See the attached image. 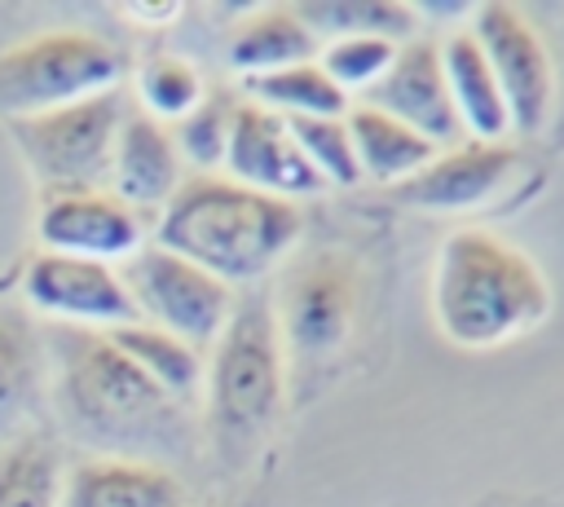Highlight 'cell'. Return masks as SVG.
<instances>
[{"label": "cell", "instance_id": "1", "mask_svg": "<svg viewBox=\"0 0 564 507\" xmlns=\"http://www.w3.org/2000/svg\"><path fill=\"white\" fill-rule=\"evenodd\" d=\"M53 362V401L62 428L97 450L101 459H141L167 467V459L189 450V410L167 397L150 375H141L106 331L53 326L44 339Z\"/></svg>", "mask_w": 564, "mask_h": 507}, {"label": "cell", "instance_id": "2", "mask_svg": "<svg viewBox=\"0 0 564 507\" xmlns=\"http://www.w3.org/2000/svg\"><path fill=\"white\" fill-rule=\"evenodd\" d=\"M304 234L291 198L260 194L216 172H194L159 212L154 242L207 269L225 287L264 278Z\"/></svg>", "mask_w": 564, "mask_h": 507}, {"label": "cell", "instance_id": "3", "mask_svg": "<svg viewBox=\"0 0 564 507\" xmlns=\"http://www.w3.org/2000/svg\"><path fill=\"white\" fill-rule=\"evenodd\" d=\"M551 313L538 265L489 229H454L432 269V317L458 348H494Z\"/></svg>", "mask_w": 564, "mask_h": 507}, {"label": "cell", "instance_id": "4", "mask_svg": "<svg viewBox=\"0 0 564 507\" xmlns=\"http://www.w3.org/2000/svg\"><path fill=\"white\" fill-rule=\"evenodd\" d=\"M203 384L207 432L225 459H238L269 432L282 401V335L264 295H247L234 304L220 339L212 344Z\"/></svg>", "mask_w": 564, "mask_h": 507}, {"label": "cell", "instance_id": "5", "mask_svg": "<svg viewBox=\"0 0 564 507\" xmlns=\"http://www.w3.org/2000/svg\"><path fill=\"white\" fill-rule=\"evenodd\" d=\"M123 57L88 31H44L0 53V115L31 119L119 88Z\"/></svg>", "mask_w": 564, "mask_h": 507}, {"label": "cell", "instance_id": "6", "mask_svg": "<svg viewBox=\"0 0 564 507\" xmlns=\"http://www.w3.org/2000/svg\"><path fill=\"white\" fill-rule=\"evenodd\" d=\"M123 115H128V97L110 88L31 119H13L9 128L44 194H84L110 181V159Z\"/></svg>", "mask_w": 564, "mask_h": 507}, {"label": "cell", "instance_id": "7", "mask_svg": "<svg viewBox=\"0 0 564 507\" xmlns=\"http://www.w3.org/2000/svg\"><path fill=\"white\" fill-rule=\"evenodd\" d=\"M119 278L128 287V300L141 322H150L194 348L216 344L238 304L234 287H225L220 278H212L207 269L189 265L185 256H176L159 242L137 247L123 260Z\"/></svg>", "mask_w": 564, "mask_h": 507}, {"label": "cell", "instance_id": "8", "mask_svg": "<svg viewBox=\"0 0 564 507\" xmlns=\"http://www.w3.org/2000/svg\"><path fill=\"white\" fill-rule=\"evenodd\" d=\"M471 35L494 71V84L502 93L511 128L538 132L546 123L551 97H555V71H551V57H546V44L538 40V31L511 4H480Z\"/></svg>", "mask_w": 564, "mask_h": 507}, {"label": "cell", "instance_id": "9", "mask_svg": "<svg viewBox=\"0 0 564 507\" xmlns=\"http://www.w3.org/2000/svg\"><path fill=\"white\" fill-rule=\"evenodd\" d=\"M22 295L57 326L115 331L123 322H137V309L128 300L119 269L101 260H84V256L35 251L22 273Z\"/></svg>", "mask_w": 564, "mask_h": 507}, {"label": "cell", "instance_id": "10", "mask_svg": "<svg viewBox=\"0 0 564 507\" xmlns=\"http://www.w3.org/2000/svg\"><path fill=\"white\" fill-rule=\"evenodd\" d=\"M225 176L238 185H251L273 198H308L326 190V181L304 159L300 141L291 137V123L256 101L234 106L229 145H225Z\"/></svg>", "mask_w": 564, "mask_h": 507}, {"label": "cell", "instance_id": "11", "mask_svg": "<svg viewBox=\"0 0 564 507\" xmlns=\"http://www.w3.org/2000/svg\"><path fill=\"white\" fill-rule=\"evenodd\" d=\"M361 106H375V110L392 115L397 123H405L410 132L432 141L436 150H441V141H454L463 132V123L454 115V101H449V84H445L436 40L397 44L392 66L361 93Z\"/></svg>", "mask_w": 564, "mask_h": 507}, {"label": "cell", "instance_id": "12", "mask_svg": "<svg viewBox=\"0 0 564 507\" xmlns=\"http://www.w3.org/2000/svg\"><path fill=\"white\" fill-rule=\"evenodd\" d=\"M40 251H62V256H84V260H128L137 247H145V225L141 212L119 203L106 190H84V194H44L40 220Z\"/></svg>", "mask_w": 564, "mask_h": 507}, {"label": "cell", "instance_id": "13", "mask_svg": "<svg viewBox=\"0 0 564 507\" xmlns=\"http://www.w3.org/2000/svg\"><path fill=\"white\" fill-rule=\"evenodd\" d=\"M278 317V335L286 339V348L295 357H326L348 339L352 326V278L348 269L326 256L313 260L308 269H300L286 291L282 304L273 309Z\"/></svg>", "mask_w": 564, "mask_h": 507}, {"label": "cell", "instance_id": "14", "mask_svg": "<svg viewBox=\"0 0 564 507\" xmlns=\"http://www.w3.org/2000/svg\"><path fill=\"white\" fill-rule=\"evenodd\" d=\"M516 150L507 141H463L449 154H432L414 176L392 185V198L405 207H427V212H458L471 203H485L507 185L516 172Z\"/></svg>", "mask_w": 564, "mask_h": 507}, {"label": "cell", "instance_id": "15", "mask_svg": "<svg viewBox=\"0 0 564 507\" xmlns=\"http://www.w3.org/2000/svg\"><path fill=\"white\" fill-rule=\"evenodd\" d=\"M181 181H185L181 154L172 145L167 123L150 119L145 110H128L115 141V159H110V194L132 212H145V207L163 212V203L176 194Z\"/></svg>", "mask_w": 564, "mask_h": 507}, {"label": "cell", "instance_id": "16", "mask_svg": "<svg viewBox=\"0 0 564 507\" xmlns=\"http://www.w3.org/2000/svg\"><path fill=\"white\" fill-rule=\"evenodd\" d=\"M57 507H189V494L172 467L93 454L66 467Z\"/></svg>", "mask_w": 564, "mask_h": 507}, {"label": "cell", "instance_id": "17", "mask_svg": "<svg viewBox=\"0 0 564 507\" xmlns=\"http://www.w3.org/2000/svg\"><path fill=\"white\" fill-rule=\"evenodd\" d=\"M48 384V353L22 309L0 304V445L22 436Z\"/></svg>", "mask_w": 564, "mask_h": 507}, {"label": "cell", "instance_id": "18", "mask_svg": "<svg viewBox=\"0 0 564 507\" xmlns=\"http://www.w3.org/2000/svg\"><path fill=\"white\" fill-rule=\"evenodd\" d=\"M441 66H445L454 115L471 132V141H502L511 132V119H507L502 93L494 84V71H489L476 35L471 31H454L441 44Z\"/></svg>", "mask_w": 564, "mask_h": 507}, {"label": "cell", "instance_id": "19", "mask_svg": "<svg viewBox=\"0 0 564 507\" xmlns=\"http://www.w3.org/2000/svg\"><path fill=\"white\" fill-rule=\"evenodd\" d=\"M344 128H348V141H352V154H357V168L361 176L370 181H405L414 176L432 154L436 145L423 141L419 132H410L405 123H397L392 115L375 110V106H348L344 110Z\"/></svg>", "mask_w": 564, "mask_h": 507}, {"label": "cell", "instance_id": "20", "mask_svg": "<svg viewBox=\"0 0 564 507\" xmlns=\"http://www.w3.org/2000/svg\"><path fill=\"white\" fill-rule=\"evenodd\" d=\"M317 53H322L317 35L295 18L291 4L260 9L229 35V62L242 75H269V71H282V66L317 62Z\"/></svg>", "mask_w": 564, "mask_h": 507}, {"label": "cell", "instance_id": "21", "mask_svg": "<svg viewBox=\"0 0 564 507\" xmlns=\"http://www.w3.org/2000/svg\"><path fill=\"white\" fill-rule=\"evenodd\" d=\"M106 339H110L141 375H150L167 397H176V401H185V406H189V397H198L207 362L198 357L194 344H185V339H176V335H167V331H159V326H150V322H141V317H137V322H123V326H115V331H106Z\"/></svg>", "mask_w": 564, "mask_h": 507}, {"label": "cell", "instance_id": "22", "mask_svg": "<svg viewBox=\"0 0 564 507\" xmlns=\"http://www.w3.org/2000/svg\"><path fill=\"white\" fill-rule=\"evenodd\" d=\"M242 88H247V101L282 119H339L348 110V93L317 62L282 66L269 75H242Z\"/></svg>", "mask_w": 564, "mask_h": 507}, {"label": "cell", "instance_id": "23", "mask_svg": "<svg viewBox=\"0 0 564 507\" xmlns=\"http://www.w3.org/2000/svg\"><path fill=\"white\" fill-rule=\"evenodd\" d=\"M62 476L66 463L48 436L22 432L0 445V507H57Z\"/></svg>", "mask_w": 564, "mask_h": 507}, {"label": "cell", "instance_id": "24", "mask_svg": "<svg viewBox=\"0 0 564 507\" xmlns=\"http://www.w3.org/2000/svg\"><path fill=\"white\" fill-rule=\"evenodd\" d=\"M291 9L317 35V44L348 40V35H383V40L405 44V35L414 26V9L392 4V0H304Z\"/></svg>", "mask_w": 564, "mask_h": 507}, {"label": "cell", "instance_id": "25", "mask_svg": "<svg viewBox=\"0 0 564 507\" xmlns=\"http://www.w3.org/2000/svg\"><path fill=\"white\" fill-rule=\"evenodd\" d=\"M137 97H141L150 119H159V123L172 119L176 123L203 101V75L189 62L172 57V53H154L137 66Z\"/></svg>", "mask_w": 564, "mask_h": 507}, {"label": "cell", "instance_id": "26", "mask_svg": "<svg viewBox=\"0 0 564 507\" xmlns=\"http://www.w3.org/2000/svg\"><path fill=\"white\" fill-rule=\"evenodd\" d=\"M234 106H238V101H229L225 93H203V101H198L185 119H176V123L167 128L176 154H185V159H189L194 168H203V172L220 168V163H225V145H229Z\"/></svg>", "mask_w": 564, "mask_h": 507}, {"label": "cell", "instance_id": "27", "mask_svg": "<svg viewBox=\"0 0 564 507\" xmlns=\"http://www.w3.org/2000/svg\"><path fill=\"white\" fill-rule=\"evenodd\" d=\"M397 57V40L383 35H348V40H330L317 53V66L344 88V93H366Z\"/></svg>", "mask_w": 564, "mask_h": 507}, {"label": "cell", "instance_id": "28", "mask_svg": "<svg viewBox=\"0 0 564 507\" xmlns=\"http://www.w3.org/2000/svg\"><path fill=\"white\" fill-rule=\"evenodd\" d=\"M286 123H291V137L300 141L304 159L313 163V172L322 181H335V185H357L361 181L344 115L339 119H286Z\"/></svg>", "mask_w": 564, "mask_h": 507}, {"label": "cell", "instance_id": "29", "mask_svg": "<svg viewBox=\"0 0 564 507\" xmlns=\"http://www.w3.org/2000/svg\"><path fill=\"white\" fill-rule=\"evenodd\" d=\"M414 9H427L432 18H463V13L476 9V4H414Z\"/></svg>", "mask_w": 564, "mask_h": 507}]
</instances>
